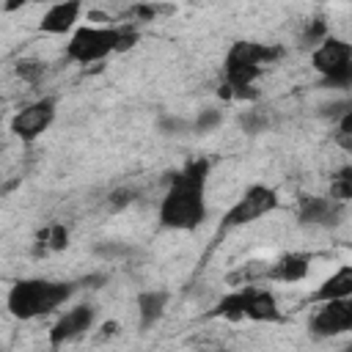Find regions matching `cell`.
<instances>
[{"label":"cell","instance_id":"obj_7","mask_svg":"<svg viewBox=\"0 0 352 352\" xmlns=\"http://www.w3.org/2000/svg\"><path fill=\"white\" fill-rule=\"evenodd\" d=\"M308 327L319 338L349 333L352 330V297H338V300L316 302V311L311 314Z\"/></svg>","mask_w":352,"mask_h":352},{"label":"cell","instance_id":"obj_28","mask_svg":"<svg viewBox=\"0 0 352 352\" xmlns=\"http://www.w3.org/2000/svg\"><path fill=\"white\" fill-rule=\"evenodd\" d=\"M25 3H33V0H6V3H3V8H6L8 14H11V11H16V8H22Z\"/></svg>","mask_w":352,"mask_h":352},{"label":"cell","instance_id":"obj_19","mask_svg":"<svg viewBox=\"0 0 352 352\" xmlns=\"http://www.w3.org/2000/svg\"><path fill=\"white\" fill-rule=\"evenodd\" d=\"M38 239L44 242V248L60 250V248H66V245H69V231H66V226H52V228H47Z\"/></svg>","mask_w":352,"mask_h":352},{"label":"cell","instance_id":"obj_2","mask_svg":"<svg viewBox=\"0 0 352 352\" xmlns=\"http://www.w3.org/2000/svg\"><path fill=\"white\" fill-rule=\"evenodd\" d=\"M283 55L280 47L261 44V41H234L223 58V77H226V96L231 99H256L253 82L261 77L267 63H275Z\"/></svg>","mask_w":352,"mask_h":352},{"label":"cell","instance_id":"obj_12","mask_svg":"<svg viewBox=\"0 0 352 352\" xmlns=\"http://www.w3.org/2000/svg\"><path fill=\"white\" fill-rule=\"evenodd\" d=\"M80 14H82V0H55L44 11V16L38 22V30L47 33V36H66L69 30L77 28Z\"/></svg>","mask_w":352,"mask_h":352},{"label":"cell","instance_id":"obj_11","mask_svg":"<svg viewBox=\"0 0 352 352\" xmlns=\"http://www.w3.org/2000/svg\"><path fill=\"white\" fill-rule=\"evenodd\" d=\"M245 319L264 322V324L286 322V316L278 305V297L258 283H245Z\"/></svg>","mask_w":352,"mask_h":352},{"label":"cell","instance_id":"obj_18","mask_svg":"<svg viewBox=\"0 0 352 352\" xmlns=\"http://www.w3.org/2000/svg\"><path fill=\"white\" fill-rule=\"evenodd\" d=\"M223 124V113L217 107H204L198 110V116L192 118V132L195 135H204V132H212L214 126Z\"/></svg>","mask_w":352,"mask_h":352},{"label":"cell","instance_id":"obj_8","mask_svg":"<svg viewBox=\"0 0 352 352\" xmlns=\"http://www.w3.org/2000/svg\"><path fill=\"white\" fill-rule=\"evenodd\" d=\"M94 324H96V305L80 302V305L69 308L66 314H60L58 322L50 327V333H47L50 346L58 349L63 344H72V341L82 338L88 330H94Z\"/></svg>","mask_w":352,"mask_h":352},{"label":"cell","instance_id":"obj_27","mask_svg":"<svg viewBox=\"0 0 352 352\" xmlns=\"http://www.w3.org/2000/svg\"><path fill=\"white\" fill-rule=\"evenodd\" d=\"M336 124H338V129H336V132H352V110H349L346 116H341Z\"/></svg>","mask_w":352,"mask_h":352},{"label":"cell","instance_id":"obj_22","mask_svg":"<svg viewBox=\"0 0 352 352\" xmlns=\"http://www.w3.org/2000/svg\"><path fill=\"white\" fill-rule=\"evenodd\" d=\"M324 36H330V33H327V25H324L322 19L308 22V25H305V30H302V41H305L308 47H316V44H319Z\"/></svg>","mask_w":352,"mask_h":352},{"label":"cell","instance_id":"obj_16","mask_svg":"<svg viewBox=\"0 0 352 352\" xmlns=\"http://www.w3.org/2000/svg\"><path fill=\"white\" fill-rule=\"evenodd\" d=\"M14 74L28 85H38L47 74V63L38 60V58H19L16 66H14Z\"/></svg>","mask_w":352,"mask_h":352},{"label":"cell","instance_id":"obj_21","mask_svg":"<svg viewBox=\"0 0 352 352\" xmlns=\"http://www.w3.org/2000/svg\"><path fill=\"white\" fill-rule=\"evenodd\" d=\"M160 132L162 135H184V132H192V124L184 118H176V116H165V118H160Z\"/></svg>","mask_w":352,"mask_h":352},{"label":"cell","instance_id":"obj_14","mask_svg":"<svg viewBox=\"0 0 352 352\" xmlns=\"http://www.w3.org/2000/svg\"><path fill=\"white\" fill-rule=\"evenodd\" d=\"M338 297H352V264H344V267H338L336 272H330V275L308 294V302L316 305V302L338 300Z\"/></svg>","mask_w":352,"mask_h":352},{"label":"cell","instance_id":"obj_1","mask_svg":"<svg viewBox=\"0 0 352 352\" xmlns=\"http://www.w3.org/2000/svg\"><path fill=\"white\" fill-rule=\"evenodd\" d=\"M206 182H209V160L198 157L190 160L184 168H179L168 190L160 201L157 220L162 228L170 231H192L206 220Z\"/></svg>","mask_w":352,"mask_h":352},{"label":"cell","instance_id":"obj_4","mask_svg":"<svg viewBox=\"0 0 352 352\" xmlns=\"http://www.w3.org/2000/svg\"><path fill=\"white\" fill-rule=\"evenodd\" d=\"M124 25H82L66 41V60L88 66L99 63L113 52H121Z\"/></svg>","mask_w":352,"mask_h":352},{"label":"cell","instance_id":"obj_6","mask_svg":"<svg viewBox=\"0 0 352 352\" xmlns=\"http://www.w3.org/2000/svg\"><path fill=\"white\" fill-rule=\"evenodd\" d=\"M55 116H58V102H55V96H41V99L28 102L25 107H19V110L14 113V118H11L8 126H11L14 138H19L22 143H30V140L41 138V135L52 126Z\"/></svg>","mask_w":352,"mask_h":352},{"label":"cell","instance_id":"obj_23","mask_svg":"<svg viewBox=\"0 0 352 352\" xmlns=\"http://www.w3.org/2000/svg\"><path fill=\"white\" fill-rule=\"evenodd\" d=\"M239 124H242V129H245L248 135H256V132H264L267 116H264V113H256V110H248V113H242Z\"/></svg>","mask_w":352,"mask_h":352},{"label":"cell","instance_id":"obj_3","mask_svg":"<svg viewBox=\"0 0 352 352\" xmlns=\"http://www.w3.org/2000/svg\"><path fill=\"white\" fill-rule=\"evenodd\" d=\"M77 292L74 280H52V278H22L8 289V314L14 319L30 322L58 311Z\"/></svg>","mask_w":352,"mask_h":352},{"label":"cell","instance_id":"obj_29","mask_svg":"<svg viewBox=\"0 0 352 352\" xmlns=\"http://www.w3.org/2000/svg\"><path fill=\"white\" fill-rule=\"evenodd\" d=\"M349 349H352V341H349Z\"/></svg>","mask_w":352,"mask_h":352},{"label":"cell","instance_id":"obj_24","mask_svg":"<svg viewBox=\"0 0 352 352\" xmlns=\"http://www.w3.org/2000/svg\"><path fill=\"white\" fill-rule=\"evenodd\" d=\"M135 201V190H129V187H121V190H116L113 195H110V201H107V209L110 212H121L124 206H129Z\"/></svg>","mask_w":352,"mask_h":352},{"label":"cell","instance_id":"obj_10","mask_svg":"<svg viewBox=\"0 0 352 352\" xmlns=\"http://www.w3.org/2000/svg\"><path fill=\"white\" fill-rule=\"evenodd\" d=\"M341 212H344V204L333 195H302L297 204V220L302 226H322V228L338 226Z\"/></svg>","mask_w":352,"mask_h":352},{"label":"cell","instance_id":"obj_13","mask_svg":"<svg viewBox=\"0 0 352 352\" xmlns=\"http://www.w3.org/2000/svg\"><path fill=\"white\" fill-rule=\"evenodd\" d=\"M308 272H311V253L292 250V253H283L280 258L267 264L264 280H272V283H300V280L308 278Z\"/></svg>","mask_w":352,"mask_h":352},{"label":"cell","instance_id":"obj_17","mask_svg":"<svg viewBox=\"0 0 352 352\" xmlns=\"http://www.w3.org/2000/svg\"><path fill=\"white\" fill-rule=\"evenodd\" d=\"M330 195L338 198L341 204L352 201V165H346L330 176Z\"/></svg>","mask_w":352,"mask_h":352},{"label":"cell","instance_id":"obj_20","mask_svg":"<svg viewBox=\"0 0 352 352\" xmlns=\"http://www.w3.org/2000/svg\"><path fill=\"white\" fill-rule=\"evenodd\" d=\"M352 110V99H336V102H327L319 107V116L322 118H330V121H338L341 116H346Z\"/></svg>","mask_w":352,"mask_h":352},{"label":"cell","instance_id":"obj_5","mask_svg":"<svg viewBox=\"0 0 352 352\" xmlns=\"http://www.w3.org/2000/svg\"><path fill=\"white\" fill-rule=\"evenodd\" d=\"M280 206V195L278 190H272L270 184H250L223 214L220 220V228L223 231H231V228H242V226H250L267 214H272L275 209Z\"/></svg>","mask_w":352,"mask_h":352},{"label":"cell","instance_id":"obj_26","mask_svg":"<svg viewBox=\"0 0 352 352\" xmlns=\"http://www.w3.org/2000/svg\"><path fill=\"white\" fill-rule=\"evenodd\" d=\"M333 140H336V146H338V148L352 151V132H336V135H333Z\"/></svg>","mask_w":352,"mask_h":352},{"label":"cell","instance_id":"obj_25","mask_svg":"<svg viewBox=\"0 0 352 352\" xmlns=\"http://www.w3.org/2000/svg\"><path fill=\"white\" fill-rule=\"evenodd\" d=\"M330 88H352V60H349V66L344 69V74L330 82Z\"/></svg>","mask_w":352,"mask_h":352},{"label":"cell","instance_id":"obj_15","mask_svg":"<svg viewBox=\"0 0 352 352\" xmlns=\"http://www.w3.org/2000/svg\"><path fill=\"white\" fill-rule=\"evenodd\" d=\"M168 300H170V294L165 289H146V292L138 294L135 305H138V324H140V330L154 327L165 316Z\"/></svg>","mask_w":352,"mask_h":352},{"label":"cell","instance_id":"obj_9","mask_svg":"<svg viewBox=\"0 0 352 352\" xmlns=\"http://www.w3.org/2000/svg\"><path fill=\"white\" fill-rule=\"evenodd\" d=\"M349 60H352V44L338 36H324L311 52V66L324 77L327 85L344 74Z\"/></svg>","mask_w":352,"mask_h":352}]
</instances>
